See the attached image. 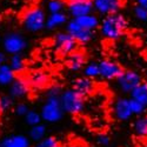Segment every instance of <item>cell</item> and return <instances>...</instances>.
Segmentation results:
<instances>
[{
	"mask_svg": "<svg viewBox=\"0 0 147 147\" xmlns=\"http://www.w3.org/2000/svg\"><path fill=\"white\" fill-rule=\"evenodd\" d=\"M133 131L140 138H147V115L141 114L133 122Z\"/></svg>",
	"mask_w": 147,
	"mask_h": 147,
	"instance_id": "21",
	"label": "cell"
},
{
	"mask_svg": "<svg viewBox=\"0 0 147 147\" xmlns=\"http://www.w3.org/2000/svg\"><path fill=\"white\" fill-rule=\"evenodd\" d=\"M46 12L40 6L27 8L21 16L22 26L31 33H38L46 27Z\"/></svg>",
	"mask_w": 147,
	"mask_h": 147,
	"instance_id": "2",
	"label": "cell"
},
{
	"mask_svg": "<svg viewBox=\"0 0 147 147\" xmlns=\"http://www.w3.org/2000/svg\"><path fill=\"white\" fill-rule=\"evenodd\" d=\"M30 91H31V86L28 80L21 77L19 78L16 77V79L8 86V94L14 100H21L24 98H26L30 94Z\"/></svg>",
	"mask_w": 147,
	"mask_h": 147,
	"instance_id": "11",
	"label": "cell"
},
{
	"mask_svg": "<svg viewBox=\"0 0 147 147\" xmlns=\"http://www.w3.org/2000/svg\"><path fill=\"white\" fill-rule=\"evenodd\" d=\"M77 20V22L79 25L86 30H90V31H95L96 28H99V25H100V20L95 14L92 13H88V14H85V16H81V17H78V18H74Z\"/></svg>",
	"mask_w": 147,
	"mask_h": 147,
	"instance_id": "19",
	"label": "cell"
},
{
	"mask_svg": "<svg viewBox=\"0 0 147 147\" xmlns=\"http://www.w3.org/2000/svg\"><path fill=\"white\" fill-rule=\"evenodd\" d=\"M0 140H1V139H0Z\"/></svg>",
	"mask_w": 147,
	"mask_h": 147,
	"instance_id": "38",
	"label": "cell"
},
{
	"mask_svg": "<svg viewBox=\"0 0 147 147\" xmlns=\"http://www.w3.org/2000/svg\"><path fill=\"white\" fill-rule=\"evenodd\" d=\"M16 79V72L9 67L7 63L0 66V86H9Z\"/></svg>",
	"mask_w": 147,
	"mask_h": 147,
	"instance_id": "20",
	"label": "cell"
},
{
	"mask_svg": "<svg viewBox=\"0 0 147 147\" xmlns=\"http://www.w3.org/2000/svg\"><path fill=\"white\" fill-rule=\"evenodd\" d=\"M53 45L58 53L61 55H68L72 52L78 50L77 40L68 32H58L53 38Z\"/></svg>",
	"mask_w": 147,
	"mask_h": 147,
	"instance_id": "7",
	"label": "cell"
},
{
	"mask_svg": "<svg viewBox=\"0 0 147 147\" xmlns=\"http://www.w3.org/2000/svg\"><path fill=\"white\" fill-rule=\"evenodd\" d=\"M28 106H27V104H25V102H17L16 105H14V107H13V111H14V113H16V115H18V117H25V114L28 112Z\"/></svg>",
	"mask_w": 147,
	"mask_h": 147,
	"instance_id": "32",
	"label": "cell"
},
{
	"mask_svg": "<svg viewBox=\"0 0 147 147\" xmlns=\"http://www.w3.org/2000/svg\"><path fill=\"white\" fill-rule=\"evenodd\" d=\"M127 27H128V21L126 17L119 13V12L109 16H105L99 25L101 35L105 39L111 41L118 40L127 30Z\"/></svg>",
	"mask_w": 147,
	"mask_h": 147,
	"instance_id": "1",
	"label": "cell"
},
{
	"mask_svg": "<svg viewBox=\"0 0 147 147\" xmlns=\"http://www.w3.org/2000/svg\"><path fill=\"white\" fill-rule=\"evenodd\" d=\"M3 50L6 54H17L21 53L27 47V40L25 36L17 32L7 33L1 40Z\"/></svg>",
	"mask_w": 147,
	"mask_h": 147,
	"instance_id": "6",
	"label": "cell"
},
{
	"mask_svg": "<svg viewBox=\"0 0 147 147\" xmlns=\"http://www.w3.org/2000/svg\"><path fill=\"white\" fill-rule=\"evenodd\" d=\"M46 8L48 13H58V12H64L66 8L65 0H48Z\"/></svg>",
	"mask_w": 147,
	"mask_h": 147,
	"instance_id": "28",
	"label": "cell"
},
{
	"mask_svg": "<svg viewBox=\"0 0 147 147\" xmlns=\"http://www.w3.org/2000/svg\"><path fill=\"white\" fill-rule=\"evenodd\" d=\"M128 101H129V107H131V111H132L133 115L145 114L147 108L140 101H138L137 99H134V98H128Z\"/></svg>",
	"mask_w": 147,
	"mask_h": 147,
	"instance_id": "30",
	"label": "cell"
},
{
	"mask_svg": "<svg viewBox=\"0 0 147 147\" xmlns=\"http://www.w3.org/2000/svg\"><path fill=\"white\" fill-rule=\"evenodd\" d=\"M84 76L90 79H96L99 78L100 72H99V63L95 61H91V63H86V65L82 68Z\"/></svg>",
	"mask_w": 147,
	"mask_h": 147,
	"instance_id": "25",
	"label": "cell"
},
{
	"mask_svg": "<svg viewBox=\"0 0 147 147\" xmlns=\"http://www.w3.org/2000/svg\"><path fill=\"white\" fill-rule=\"evenodd\" d=\"M7 61V57H6V53L4 51H0V66L3 64H5Z\"/></svg>",
	"mask_w": 147,
	"mask_h": 147,
	"instance_id": "35",
	"label": "cell"
},
{
	"mask_svg": "<svg viewBox=\"0 0 147 147\" xmlns=\"http://www.w3.org/2000/svg\"><path fill=\"white\" fill-rule=\"evenodd\" d=\"M95 140H96V144L99 146H101V147H107V146H109V144H111V138L105 133L98 134Z\"/></svg>",
	"mask_w": 147,
	"mask_h": 147,
	"instance_id": "33",
	"label": "cell"
},
{
	"mask_svg": "<svg viewBox=\"0 0 147 147\" xmlns=\"http://www.w3.org/2000/svg\"><path fill=\"white\" fill-rule=\"evenodd\" d=\"M34 147H60V142L53 136H46L41 140L36 141Z\"/></svg>",
	"mask_w": 147,
	"mask_h": 147,
	"instance_id": "29",
	"label": "cell"
},
{
	"mask_svg": "<svg viewBox=\"0 0 147 147\" xmlns=\"http://www.w3.org/2000/svg\"><path fill=\"white\" fill-rule=\"evenodd\" d=\"M28 82L31 87L42 90L47 87L48 82H50V78H48L47 73L44 71H34L31 73V76L28 78Z\"/></svg>",
	"mask_w": 147,
	"mask_h": 147,
	"instance_id": "18",
	"label": "cell"
},
{
	"mask_svg": "<svg viewBox=\"0 0 147 147\" xmlns=\"http://www.w3.org/2000/svg\"><path fill=\"white\" fill-rule=\"evenodd\" d=\"M136 1H137V5L147 7V0H136Z\"/></svg>",
	"mask_w": 147,
	"mask_h": 147,
	"instance_id": "36",
	"label": "cell"
},
{
	"mask_svg": "<svg viewBox=\"0 0 147 147\" xmlns=\"http://www.w3.org/2000/svg\"><path fill=\"white\" fill-rule=\"evenodd\" d=\"M131 98H134L138 101H140L147 108V82H141L139 86H137L131 92Z\"/></svg>",
	"mask_w": 147,
	"mask_h": 147,
	"instance_id": "24",
	"label": "cell"
},
{
	"mask_svg": "<svg viewBox=\"0 0 147 147\" xmlns=\"http://www.w3.org/2000/svg\"><path fill=\"white\" fill-rule=\"evenodd\" d=\"M133 16L137 20L141 22H146L147 21V7L137 5L133 8Z\"/></svg>",
	"mask_w": 147,
	"mask_h": 147,
	"instance_id": "31",
	"label": "cell"
},
{
	"mask_svg": "<svg viewBox=\"0 0 147 147\" xmlns=\"http://www.w3.org/2000/svg\"><path fill=\"white\" fill-rule=\"evenodd\" d=\"M7 64L9 65V67L13 69L16 73H21L24 69H25V66H26L25 59H24V57L21 55V53L11 54Z\"/></svg>",
	"mask_w": 147,
	"mask_h": 147,
	"instance_id": "23",
	"label": "cell"
},
{
	"mask_svg": "<svg viewBox=\"0 0 147 147\" xmlns=\"http://www.w3.org/2000/svg\"><path fill=\"white\" fill-rule=\"evenodd\" d=\"M24 120H25L26 125H28L31 127V126L40 124L42 121V118H41L40 112L34 111V109H28V112L25 114V117H24Z\"/></svg>",
	"mask_w": 147,
	"mask_h": 147,
	"instance_id": "26",
	"label": "cell"
},
{
	"mask_svg": "<svg viewBox=\"0 0 147 147\" xmlns=\"http://www.w3.org/2000/svg\"><path fill=\"white\" fill-rule=\"evenodd\" d=\"M61 92H63L61 86H59V85H52V86H50L47 88L46 95L47 96H60Z\"/></svg>",
	"mask_w": 147,
	"mask_h": 147,
	"instance_id": "34",
	"label": "cell"
},
{
	"mask_svg": "<svg viewBox=\"0 0 147 147\" xmlns=\"http://www.w3.org/2000/svg\"><path fill=\"white\" fill-rule=\"evenodd\" d=\"M118 88L125 94H131V92L142 82L141 76L138 72L132 69H122L120 76L115 79Z\"/></svg>",
	"mask_w": 147,
	"mask_h": 147,
	"instance_id": "5",
	"label": "cell"
},
{
	"mask_svg": "<svg viewBox=\"0 0 147 147\" xmlns=\"http://www.w3.org/2000/svg\"><path fill=\"white\" fill-rule=\"evenodd\" d=\"M42 121L47 124H55L64 118V109L60 102V96H47L40 108Z\"/></svg>",
	"mask_w": 147,
	"mask_h": 147,
	"instance_id": "4",
	"label": "cell"
},
{
	"mask_svg": "<svg viewBox=\"0 0 147 147\" xmlns=\"http://www.w3.org/2000/svg\"><path fill=\"white\" fill-rule=\"evenodd\" d=\"M66 32H68L77 40L78 44H82V45L88 44L93 39V35H94L93 31L81 27L74 18H72L66 22Z\"/></svg>",
	"mask_w": 147,
	"mask_h": 147,
	"instance_id": "8",
	"label": "cell"
},
{
	"mask_svg": "<svg viewBox=\"0 0 147 147\" xmlns=\"http://www.w3.org/2000/svg\"><path fill=\"white\" fill-rule=\"evenodd\" d=\"M72 88H74L78 93H80L82 96H87L88 94H91L94 90V82L93 79H90L87 77H80L77 78L73 81Z\"/></svg>",
	"mask_w": 147,
	"mask_h": 147,
	"instance_id": "16",
	"label": "cell"
},
{
	"mask_svg": "<svg viewBox=\"0 0 147 147\" xmlns=\"http://www.w3.org/2000/svg\"><path fill=\"white\" fill-rule=\"evenodd\" d=\"M68 21V16L65 12H58V13H50V16L46 19V27L47 30H57L61 26L66 25Z\"/></svg>",
	"mask_w": 147,
	"mask_h": 147,
	"instance_id": "17",
	"label": "cell"
},
{
	"mask_svg": "<svg viewBox=\"0 0 147 147\" xmlns=\"http://www.w3.org/2000/svg\"><path fill=\"white\" fill-rule=\"evenodd\" d=\"M16 105V100L9 94H5L0 96V112L6 113L11 109H13Z\"/></svg>",
	"mask_w": 147,
	"mask_h": 147,
	"instance_id": "27",
	"label": "cell"
},
{
	"mask_svg": "<svg viewBox=\"0 0 147 147\" xmlns=\"http://www.w3.org/2000/svg\"><path fill=\"white\" fill-rule=\"evenodd\" d=\"M67 68L72 72H79L84 68V66L86 65V55L84 52L76 50L74 52H72L71 54L67 55Z\"/></svg>",
	"mask_w": 147,
	"mask_h": 147,
	"instance_id": "15",
	"label": "cell"
},
{
	"mask_svg": "<svg viewBox=\"0 0 147 147\" xmlns=\"http://www.w3.org/2000/svg\"><path fill=\"white\" fill-rule=\"evenodd\" d=\"M60 102L65 113L71 115H78L85 108V96L78 93L74 88H67L63 90L61 92Z\"/></svg>",
	"mask_w": 147,
	"mask_h": 147,
	"instance_id": "3",
	"label": "cell"
},
{
	"mask_svg": "<svg viewBox=\"0 0 147 147\" xmlns=\"http://www.w3.org/2000/svg\"><path fill=\"white\" fill-rule=\"evenodd\" d=\"M113 115L118 121H128L133 113L129 107L128 98H118L113 104Z\"/></svg>",
	"mask_w": 147,
	"mask_h": 147,
	"instance_id": "13",
	"label": "cell"
},
{
	"mask_svg": "<svg viewBox=\"0 0 147 147\" xmlns=\"http://www.w3.org/2000/svg\"><path fill=\"white\" fill-rule=\"evenodd\" d=\"M0 41H1V36H0Z\"/></svg>",
	"mask_w": 147,
	"mask_h": 147,
	"instance_id": "37",
	"label": "cell"
},
{
	"mask_svg": "<svg viewBox=\"0 0 147 147\" xmlns=\"http://www.w3.org/2000/svg\"><path fill=\"white\" fill-rule=\"evenodd\" d=\"M67 13L72 18H78L94 12L93 0H65Z\"/></svg>",
	"mask_w": 147,
	"mask_h": 147,
	"instance_id": "9",
	"label": "cell"
},
{
	"mask_svg": "<svg viewBox=\"0 0 147 147\" xmlns=\"http://www.w3.org/2000/svg\"><path fill=\"white\" fill-rule=\"evenodd\" d=\"M122 69L124 68L115 60L104 59L99 61V72H100L99 78L104 80H115L120 76Z\"/></svg>",
	"mask_w": 147,
	"mask_h": 147,
	"instance_id": "10",
	"label": "cell"
},
{
	"mask_svg": "<svg viewBox=\"0 0 147 147\" xmlns=\"http://www.w3.org/2000/svg\"><path fill=\"white\" fill-rule=\"evenodd\" d=\"M47 136V127L44 124H38V125H34L31 126L28 129V138L31 139V141H39L42 138H45Z\"/></svg>",
	"mask_w": 147,
	"mask_h": 147,
	"instance_id": "22",
	"label": "cell"
},
{
	"mask_svg": "<svg viewBox=\"0 0 147 147\" xmlns=\"http://www.w3.org/2000/svg\"><path fill=\"white\" fill-rule=\"evenodd\" d=\"M121 5V0H93L94 11L104 17L119 12Z\"/></svg>",
	"mask_w": 147,
	"mask_h": 147,
	"instance_id": "12",
	"label": "cell"
},
{
	"mask_svg": "<svg viewBox=\"0 0 147 147\" xmlns=\"http://www.w3.org/2000/svg\"><path fill=\"white\" fill-rule=\"evenodd\" d=\"M0 147H31V139L25 134H9L0 140Z\"/></svg>",
	"mask_w": 147,
	"mask_h": 147,
	"instance_id": "14",
	"label": "cell"
}]
</instances>
